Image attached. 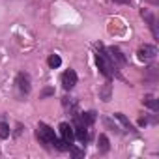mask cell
<instances>
[{
    "label": "cell",
    "mask_w": 159,
    "mask_h": 159,
    "mask_svg": "<svg viewBox=\"0 0 159 159\" xmlns=\"http://www.w3.org/2000/svg\"><path fill=\"white\" fill-rule=\"evenodd\" d=\"M109 58H111V62L114 64V67H118V66H125V56L122 54V51L118 49V47H109Z\"/></svg>",
    "instance_id": "277c9868"
},
{
    "label": "cell",
    "mask_w": 159,
    "mask_h": 159,
    "mask_svg": "<svg viewBox=\"0 0 159 159\" xmlns=\"http://www.w3.org/2000/svg\"><path fill=\"white\" fill-rule=\"evenodd\" d=\"M114 118H116L118 122H122V125H124L125 129H131V124H129V120H127V118H125L122 112H116V114H114Z\"/></svg>",
    "instance_id": "2e32d148"
},
{
    "label": "cell",
    "mask_w": 159,
    "mask_h": 159,
    "mask_svg": "<svg viewBox=\"0 0 159 159\" xmlns=\"http://www.w3.org/2000/svg\"><path fill=\"white\" fill-rule=\"evenodd\" d=\"M98 67H99V71H101L107 79H111V77H112V69H116L114 64L111 62L109 54H105V51H103L101 47H99V51H98Z\"/></svg>",
    "instance_id": "6da1fadb"
},
{
    "label": "cell",
    "mask_w": 159,
    "mask_h": 159,
    "mask_svg": "<svg viewBox=\"0 0 159 159\" xmlns=\"http://www.w3.org/2000/svg\"><path fill=\"white\" fill-rule=\"evenodd\" d=\"M111 88H112V86H111V83H107V84L101 88V92H99V94H101V99H103V101H111Z\"/></svg>",
    "instance_id": "4fadbf2b"
},
{
    "label": "cell",
    "mask_w": 159,
    "mask_h": 159,
    "mask_svg": "<svg viewBox=\"0 0 159 159\" xmlns=\"http://www.w3.org/2000/svg\"><path fill=\"white\" fill-rule=\"evenodd\" d=\"M75 139L77 140H81V142H86L88 140V129L84 124H81L77 120V125H75Z\"/></svg>",
    "instance_id": "ba28073f"
},
{
    "label": "cell",
    "mask_w": 159,
    "mask_h": 159,
    "mask_svg": "<svg viewBox=\"0 0 159 159\" xmlns=\"http://www.w3.org/2000/svg\"><path fill=\"white\" fill-rule=\"evenodd\" d=\"M139 60H142V62H150V60H153L155 56H157V49L153 47V45H142L140 49H139Z\"/></svg>",
    "instance_id": "3957f363"
},
{
    "label": "cell",
    "mask_w": 159,
    "mask_h": 159,
    "mask_svg": "<svg viewBox=\"0 0 159 159\" xmlns=\"http://www.w3.org/2000/svg\"><path fill=\"white\" fill-rule=\"evenodd\" d=\"M38 137H39V140L45 142V144H54V140H56L54 129L49 127L47 124H39V125H38Z\"/></svg>",
    "instance_id": "7a4b0ae2"
},
{
    "label": "cell",
    "mask_w": 159,
    "mask_h": 159,
    "mask_svg": "<svg viewBox=\"0 0 159 159\" xmlns=\"http://www.w3.org/2000/svg\"><path fill=\"white\" fill-rule=\"evenodd\" d=\"M17 88L23 92V94H28L30 92V77L26 73H19L17 75Z\"/></svg>",
    "instance_id": "52a82bcc"
},
{
    "label": "cell",
    "mask_w": 159,
    "mask_h": 159,
    "mask_svg": "<svg viewBox=\"0 0 159 159\" xmlns=\"http://www.w3.org/2000/svg\"><path fill=\"white\" fill-rule=\"evenodd\" d=\"M142 17H144V19H148V23H150V28H152V32H153V36L157 38V30H155V19H153V15H152L150 11H146V10H142Z\"/></svg>",
    "instance_id": "30bf717a"
},
{
    "label": "cell",
    "mask_w": 159,
    "mask_h": 159,
    "mask_svg": "<svg viewBox=\"0 0 159 159\" xmlns=\"http://www.w3.org/2000/svg\"><path fill=\"white\" fill-rule=\"evenodd\" d=\"M58 129H60V135H62V140H66L67 144H71V142H73V139H75V131H73V127H71L69 124H66V122H62Z\"/></svg>",
    "instance_id": "8992f818"
},
{
    "label": "cell",
    "mask_w": 159,
    "mask_h": 159,
    "mask_svg": "<svg viewBox=\"0 0 159 159\" xmlns=\"http://www.w3.org/2000/svg\"><path fill=\"white\" fill-rule=\"evenodd\" d=\"M150 2H155V0H150Z\"/></svg>",
    "instance_id": "d6986e66"
},
{
    "label": "cell",
    "mask_w": 159,
    "mask_h": 159,
    "mask_svg": "<svg viewBox=\"0 0 159 159\" xmlns=\"http://www.w3.org/2000/svg\"><path fill=\"white\" fill-rule=\"evenodd\" d=\"M10 137V125L6 122H0V139H8Z\"/></svg>",
    "instance_id": "5bb4252c"
},
{
    "label": "cell",
    "mask_w": 159,
    "mask_h": 159,
    "mask_svg": "<svg viewBox=\"0 0 159 159\" xmlns=\"http://www.w3.org/2000/svg\"><path fill=\"white\" fill-rule=\"evenodd\" d=\"M54 144H56V148H58V150H62V152L69 148V144H67L66 140H54Z\"/></svg>",
    "instance_id": "e0dca14e"
},
{
    "label": "cell",
    "mask_w": 159,
    "mask_h": 159,
    "mask_svg": "<svg viewBox=\"0 0 159 159\" xmlns=\"http://www.w3.org/2000/svg\"><path fill=\"white\" fill-rule=\"evenodd\" d=\"M142 101H144V105H146V107H150L152 111H157V109H159V103H157V99H155L153 96H146Z\"/></svg>",
    "instance_id": "8fae6325"
},
{
    "label": "cell",
    "mask_w": 159,
    "mask_h": 159,
    "mask_svg": "<svg viewBox=\"0 0 159 159\" xmlns=\"http://www.w3.org/2000/svg\"><path fill=\"white\" fill-rule=\"evenodd\" d=\"M98 144H99V152H101V153L109 152V139H107V135H99Z\"/></svg>",
    "instance_id": "7c38bea8"
},
{
    "label": "cell",
    "mask_w": 159,
    "mask_h": 159,
    "mask_svg": "<svg viewBox=\"0 0 159 159\" xmlns=\"http://www.w3.org/2000/svg\"><path fill=\"white\" fill-rule=\"evenodd\" d=\"M114 2H118V4H129V0H114Z\"/></svg>",
    "instance_id": "ac0fdd59"
},
{
    "label": "cell",
    "mask_w": 159,
    "mask_h": 159,
    "mask_svg": "<svg viewBox=\"0 0 159 159\" xmlns=\"http://www.w3.org/2000/svg\"><path fill=\"white\" fill-rule=\"evenodd\" d=\"M47 62H49V66H51V67H58V66L62 64V58H60L58 54H51Z\"/></svg>",
    "instance_id": "9a60e30c"
},
{
    "label": "cell",
    "mask_w": 159,
    "mask_h": 159,
    "mask_svg": "<svg viewBox=\"0 0 159 159\" xmlns=\"http://www.w3.org/2000/svg\"><path fill=\"white\" fill-rule=\"evenodd\" d=\"M75 84H77V73L73 69L64 71V75H62V86L66 90H71V88H75Z\"/></svg>",
    "instance_id": "5b68a950"
},
{
    "label": "cell",
    "mask_w": 159,
    "mask_h": 159,
    "mask_svg": "<svg viewBox=\"0 0 159 159\" xmlns=\"http://www.w3.org/2000/svg\"><path fill=\"white\" fill-rule=\"evenodd\" d=\"M62 103H64V107H66V109H69V111L73 112V116H77V114H79V112H77V101H75V99H71V98H64V101H62Z\"/></svg>",
    "instance_id": "9c48e42d"
}]
</instances>
